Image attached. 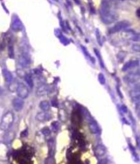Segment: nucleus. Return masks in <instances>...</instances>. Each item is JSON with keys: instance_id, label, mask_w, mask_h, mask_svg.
<instances>
[{"instance_id": "obj_1", "label": "nucleus", "mask_w": 140, "mask_h": 164, "mask_svg": "<svg viewBox=\"0 0 140 164\" xmlns=\"http://www.w3.org/2000/svg\"><path fill=\"white\" fill-rule=\"evenodd\" d=\"M100 16L102 21L105 24H110L118 19V14L113 9L112 5L108 0H103L100 8Z\"/></svg>"}, {"instance_id": "obj_2", "label": "nucleus", "mask_w": 140, "mask_h": 164, "mask_svg": "<svg viewBox=\"0 0 140 164\" xmlns=\"http://www.w3.org/2000/svg\"><path fill=\"white\" fill-rule=\"evenodd\" d=\"M14 120V114L12 112H8L2 116L0 122V129L4 131L9 130L13 125Z\"/></svg>"}, {"instance_id": "obj_3", "label": "nucleus", "mask_w": 140, "mask_h": 164, "mask_svg": "<svg viewBox=\"0 0 140 164\" xmlns=\"http://www.w3.org/2000/svg\"><path fill=\"white\" fill-rule=\"evenodd\" d=\"M131 23L129 21H128V20H121V21H119L117 23H116L112 28H111L109 29V33L115 34L123 30H126L128 27H129Z\"/></svg>"}, {"instance_id": "obj_4", "label": "nucleus", "mask_w": 140, "mask_h": 164, "mask_svg": "<svg viewBox=\"0 0 140 164\" xmlns=\"http://www.w3.org/2000/svg\"><path fill=\"white\" fill-rule=\"evenodd\" d=\"M16 92H17L18 97L21 98L22 99H26L29 95L28 88L23 83H19L18 84V86H17Z\"/></svg>"}, {"instance_id": "obj_5", "label": "nucleus", "mask_w": 140, "mask_h": 164, "mask_svg": "<svg viewBox=\"0 0 140 164\" xmlns=\"http://www.w3.org/2000/svg\"><path fill=\"white\" fill-rule=\"evenodd\" d=\"M140 79V75L137 71L129 73L124 77V80L128 84H133L138 81Z\"/></svg>"}, {"instance_id": "obj_6", "label": "nucleus", "mask_w": 140, "mask_h": 164, "mask_svg": "<svg viewBox=\"0 0 140 164\" xmlns=\"http://www.w3.org/2000/svg\"><path fill=\"white\" fill-rule=\"evenodd\" d=\"M30 58L28 54L26 53H23V54L19 57V63L21 66L28 67L30 65Z\"/></svg>"}, {"instance_id": "obj_7", "label": "nucleus", "mask_w": 140, "mask_h": 164, "mask_svg": "<svg viewBox=\"0 0 140 164\" xmlns=\"http://www.w3.org/2000/svg\"><path fill=\"white\" fill-rule=\"evenodd\" d=\"M139 65V60H130L124 64L123 67H122V71H124V72L127 71L130 69L136 68V67H138Z\"/></svg>"}, {"instance_id": "obj_8", "label": "nucleus", "mask_w": 140, "mask_h": 164, "mask_svg": "<svg viewBox=\"0 0 140 164\" xmlns=\"http://www.w3.org/2000/svg\"><path fill=\"white\" fill-rule=\"evenodd\" d=\"M13 106L14 110L17 112H20L23 110V106H24V101L19 97L14 98L13 101Z\"/></svg>"}, {"instance_id": "obj_9", "label": "nucleus", "mask_w": 140, "mask_h": 164, "mask_svg": "<svg viewBox=\"0 0 140 164\" xmlns=\"http://www.w3.org/2000/svg\"><path fill=\"white\" fill-rule=\"evenodd\" d=\"M50 92V88L46 84H42L36 90V95L39 96H43Z\"/></svg>"}, {"instance_id": "obj_10", "label": "nucleus", "mask_w": 140, "mask_h": 164, "mask_svg": "<svg viewBox=\"0 0 140 164\" xmlns=\"http://www.w3.org/2000/svg\"><path fill=\"white\" fill-rule=\"evenodd\" d=\"M11 28L15 32H19L22 30L23 24L19 18L16 17L15 19H13V22H12Z\"/></svg>"}, {"instance_id": "obj_11", "label": "nucleus", "mask_w": 140, "mask_h": 164, "mask_svg": "<svg viewBox=\"0 0 140 164\" xmlns=\"http://www.w3.org/2000/svg\"><path fill=\"white\" fill-rule=\"evenodd\" d=\"M106 152L107 149L105 148V146L102 144L97 145L94 148V153L97 155V157H103V155L106 153Z\"/></svg>"}, {"instance_id": "obj_12", "label": "nucleus", "mask_w": 140, "mask_h": 164, "mask_svg": "<svg viewBox=\"0 0 140 164\" xmlns=\"http://www.w3.org/2000/svg\"><path fill=\"white\" fill-rule=\"evenodd\" d=\"M36 118L38 121L44 122L48 121L51 118V117H49V114H46L45 112H41L37 114Z\"/></svg>"}, {"instance_id": "obj_13", "label": "nucleus", "mask_w": 140, "mask_h": 164, "mask_svg": "<svg viewBox=\"0 0 140 164\" xmlns=\"http://www.w3.org/2000/svg\"><path fill=\"white\" fill-rule=\"evenodd\" d=\"M2 75L4 76L5 81L8 83H11L13 80V77L12 73L6 69H4L2 70Z\"/></svg>"}, {"instance_id": "obj_14", "label": "nucleus", "mask_w": 140, "mask_h": 164, "mask_svg": "<svg viewBox=\"0 0 140 164\" xmlns=\"http://www.w3.org/2000/svg\"><path fill=\"white\" fill-rule=\"evenodd\" d=\"M15 137V133L13 131H8V132L4 135V143L5 144H10L13 141Z\"/></svg>"}, {"instance_id": "obj_15", "label": "nucleus", "mask_w": 140, "mask_h": 164, "mask_svg": "<svg viewBox=\"0 0 140 164\" xmlns=\"http://www.w3.org/2000/svg\"><path fill=\"white\" fill-rule=\"evenodd\" d=\"M135 33H136V32H135L133 30H125L124 32H122V37L124 39L132 40L134 36V35L135 34Z\"/></svg>"}, {"instance_id": "obj_16", "label": "nucleus", "mask_w": 140, "mask_h": 164, "mask_svg": "<svg viewBox=\"0 0 140 164\" xmlns=\"http://www.w3.org/2000/svg\"><path fill=\"white\" fill-rule=\"evenodd\" d=\"M89 129H90V132L94 134L98 133L99 131H100L98 124L95 121H92L89 123Z\"/></svg>"}, {"instance_id": "obj_17", "label": "nucleus", "mask_w": 140, "mask_h": 164, "mask_svg": "<svg viewBox=\"0 0 140 164\" xmlns=\"http://www.w3.org/2000/svg\"><path fill=\"white\" fill-rule=\"evenodd\" d=\"M7 147L5 143H0V159H3L7 156Z\"/></svg>"}, {"instance_id": "obj_18", "label": "nucleus", "mask_w": 140, "mask_h": 164, "mask_svg": "<svg viewBox=\"0 0 140 164\" xmlns=\"http://www.w3.org/2000/svg\"><path fill=\"white\" fill-rule=\"evenodd\" d=\"M40 108L42 110V112H47L50 109V103L47 101H42L40 102Z\"/></svg>"}, {"instance_id": "obj_19", "label": "nucleus", "mask_w": 140, "mask_h": 164, "mask_svg": "<svg viewBox=\"0 0 140 164\" xmlns=\"http://www.w3.org/2000/svg\"><path fill=\"white\" fill-rule=\"evenodd\" d=\"M24 79H25V82L28 85V86L31 88H32L34 86V82H33V80H32V77H31V76L30 74H26L24 77Z\"/></svg>"}, {"instance_id": "obj_20", "label": "nucleus", "mask_w": 140, "mask_h": 164, "mask_svg": "<svg viewBox=\"0 0 140 164\" xmlns=\"http://www.w3.org/2000/svg\"><path fill=\"white\" fill-rule=\"evenodd\" d=\"M132 101L135 103V105L140 103V93L132 96Z\"/></svg>"}, {"instance_id": "obj_21", "label": "nucleus", "mask_w": 140, "mask_h": 164, "mask_svg": "<svg viewBox=\"0 0 140 164\" xmlns=\"http://www.w3.org/2000/svg\"><path fill=\"white\" fill-rule=\"evenodd\" d=\"M81 48H82V50L84 52V54H85V55H86V56L87 58H88L90 60H91V62H95L94 59L93 58H92V56H91V55H90V54H89L88 51H87V49L85 47H84L83 46H81Z\"/></svg>"}, {"instance_id": "obj_22", "label": "nucleus", "mask_w": 140, "mask_h": 164, "mask_svg": "<svg viewBox=\"0 0 140 164\" xmlns=\"http://www.w3.org/2000/svg\"><path fill=\"white\" fill-rule=\"evenodd\" d=\"M8 55L10 58H14V47L13 45H9L8 47Z\"/></svg>"}, {"instance_id": "obj_23", "label": "nucleus", "mask_w": 140, "mask_h": 164, "mask_svg": "<svg viewBox=\"0 0 140 164\" xmlns=\"http://www.w3.org/2000/svg\"><path fill=\"white\" fill-rule=\"evenodd\" d=\"M41 132L45 136H50L51 130L49 129L48 127H45L41 130Z\"/></svg>"}, {"instance_id": "obj_24", "label": "nucleus", "mask_w": 140, "mask_h": 164, "mask_svg": "<svg viewBox=\"0 0 140 164\" xmlns=\"http://www.w3.org/2000/svg\"><path fill=\"white\" fill-rule=\"evenodd\" d=\"M98 78L99 82H100L101 84L103 85L105 84V76L102 74V73H100V74L98 75Z\"/></svg>"}, {"instance_id": "obj_25", "label": "nucleus", "mask_w": 140, "mask_h": 164, "mask_svg": "<svg viewBox=\"0 0 140 164\" xmlns=\"http://www.w3.org/2000/svg\"><path fill=\"white\" fill-rule=\"evenodd\" d=\"M63 114H62V112H59V118H60V120L63 122H65L67 119V116L66 114H65V112H64L62 110Z\"/></svg>"}, {"instance_id": "obj_26", "label": "nucleus", "mask_w": 140, "mask_h": 164, "mask_svg": "<svg viewBox=\"0 0 140 164\" xmlns=\"http://www.w3.org/2000/svg\"><path fill=\"white\" fill-rule=\"evenodd\" d=\"M132 49L134 51L140 52V44H134L132 46Z\"/></svg>"}, {"instance_id": "obj_27", "label": "nucleus", "mask_w": 140, "mask_h": 164, "mask_svg": "<svg viewBox=\"0 0 140 164\" xmlns=\"http://www.w3.org/2000/svg\"><path fill=\"white\" fill-rule=\"evenodd\" d=\"M132 40L135 41V42H139L140 43V33H135V34L134 35Z\"/></svg>"}, {"instance_id": "obj_28", "label": "nucleus", "mask_w": 140, "mask_h": 164, "mask_svg": "<svg viewBox=\"0 0 140 164\" xmlns=\"http://www.w3.org/2000/svg\"><path fill=\"white\" fill-rule=\"evenodd\" d=\"M134 91L140 93V82H138V83H137L135 85V86H134Z\"/></svg>"}, {"instance_id": "obj_29", "label": "nucleus", "mask_w": 140, "mask_h": 164, "mask_svg": "<svg viewBox=\"0 0 140 164\" xmlns=\"http://www.w3.org/2000/svg\"><path fill=\"white\" fill-rule=\"evenodd\" d=\"M94 51H95V54L96 55H97V56L99 58V60H100V62H101V65L102 67H103V62H102V59H101V55H100V53H99V51L98 50H97V49H94Z\"/></svg>"}, {"instance_id": "obj_30", "label": "nucleus", "mask_w": 140, "mask_h": 164, "mask_svg": "<svg viewBox=\"0 0 140 164\" xmlns=\"http://www.w3.org/2000/svg\"><path fill=\"white\" fill-rule=\"evenodd\" d=\"M51 125H52V127H53V130L55 131H57L58 129H59V124H58L57 122H52Z\"/></svg>"}, {"instance_id": "obj_31", "label": "nucleus", "mask_w": 140, "mask_h": 164, "mask_svg": "<svg viewBox=\"0 0 140 164\" xmlns=\"http://www.w3.org/2000/svg\"><path fill=\"white\" fill-rule=\"evenodd\" d=\"M98 164H108V160L106 158H105V159H102L101 160H100L98 162Z\"/></svg>"}, {"instance_id": "obj_32", "label": "nucleus", "mask_w": 140, "mask_h": 164, "mask_svg": "<svg viewBox=\"0 0 140 164\" xmlns=\"http://www.w3.org/2000/svg\"><path fill=\"white\" fill-rule=\"evenodd\" d=\"M28 130L27 129H25L24 131H23L21 133V136L22 137H27L28 136Z\"/></svg>"}, {"instance_id": "obj_33", "label": "nucleus", "mask_w": 140, "mask_h": 164, "mask_svg": "<svg viewBox=\"0 0 140 164\" xmlns=\"http://www.w3.org/2000/svg\"><path fill=\"white\" fill-rule=\"evenodd\" d=\"M121 110L122 111V112H123L124 113H127L128 112V109H127V107L126 105H122V106H121Z\"/></svg>"}, {"instance_id": "obj_34", "label": "nucleus", "mask_w": 140, "mask_h": 164, "mask_svg": "<svg viewBox=\"0 0 140 164\" xmlns=\"http://www.w3.org/2000/svg\"><path fill=\"white\" fill-rule=\"evenodd\" d=\"M52 105L54 107H57V102L55 100L52 101Z\"/></svg>"}, {"instance_id": "obj_35", "label": "nucleus", "mask_w": 140, "mask_h": 164, "mask_svg": "<svg viewBox=\"0 0 140 164\" xmlns=\"http://www.w3.org/2000/svg\"><path fill=\"white\" fill-rule=\"evenodd\" d=\"M136 109L138 110L139 112H140V103L136 104Z\"/></svg>"}, {"instance_id": "obj_36", "label": "nucleus", "mask_w": 140, "mask_h": 164, "mask_svg": "<svg viewBox=\"0 0 140 164\" xmlns=\"http://www.w3.org/2000/svg\"><path fill=\"white\" fill-rule=\"evenodd\" d=\"M137 15L140 17V8L137 10Z\"/></svg>"}, {"instance_id": "obj_37", "label": "nucleus", "mask_w": 140, "mask_h": 164, "mask_svg": "<svg viewBox=\"0 0 140 164\" xmlns=\"http://www.w3.org/2000/svg\"><path fill=\"white\" fill-rule=\"evenodd\" d=\"M138 73H139V75H140V69H138Z\"/></svg>"}, {"instance_id": "obj_38", "label": "nucleus", "mask_w": 140, "mask_h": 164, "mask_svg": "<svg viewBox=\"0 0 140 164\" xmlns=\"http://www.w3.org/2000/svg\"><path fill=\"white\" fill-rule=\"evenodd\" d=\"M133 1H134V2H136V1H138V0H133Z\"/></svg>"}, {"instance_id": "obj_39", "label": "nucleus", "mask_w": 140, "mask_h": 164, "mask_svg": "<svg viewBox=\"0 0 140 164\" xmlns=\"http://www.w3.org/2000/svg\"><path fill=\"white\" fill-rule=\"evenodd\" d=\"M122 1H123V0H122Z\"/></svg>"}]
</instances>
